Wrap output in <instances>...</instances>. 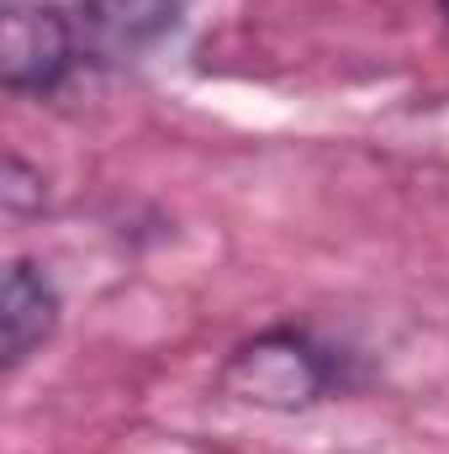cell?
<instances>
[{
    "instance_id": "4",
    "label": "cell",
    "mask_w": 449,
    "mask_h": 454,
    "mask_svg": "<svg viewBox=\"0 0 449 454\" xmlns=\"http://www.w3.org/2000/svg\"><path fill=\"white\" fill-rule=\"evenodd\" d=\"M59 323H64L59 280L48 275L43 259L16 254L5 264V280H0V364L21 370L43 343L59 333Z\"/></svg>"
},
{
    "instance_id": "3",
    "label": "cell",
    "mask_w": 449,
    "mask_h": 454,
    "mask_svg": "<svg viewBox=\"0 0 449 454\" xmlns=\"http://www.w3.org/2000/svg\"><path fill=\"white\" fill-rule=\"evenodd\" d=\"M191 0H80L75 27H80V53L85 64L122 69L154 53L180 21Z\"/></svg>"
},
{
    "instance_id": "1",
    "label": "cell",
    "mask_w": 449,
    "mask_h": 454,
    "mask_svg": "<svg viewBox=\"0 0 449 454\" xmlns=\"http://www.w3.org/2000/svg\"><path fill=\"white\" fill-rule=\"evenodd\" d=\"M349 386H354L349 354L296 323L259 328L254 339L232 343V354L217 370V391L227 402L254 407V412H280V418L312 412L318 402H328Z\"/></svg>"
},
{
    "instance_id": "2",
    "label": "cell",
    "mask_w": 449,
    "mask_h": 454,
    "mask_svg": "<svg viewBox=\"0 0 449 454\" xmlns=\"http://www.w3.org/2000/svg\"><path fill=\"white\" fill-rule=\"evenodd\" d=\"M85 64L75 11L59 0H5L0 11V85L11 96H59Z\"/></svg>"
},
{
    "instance_id": "5",
    "label": "cell",
    "mask_w": 449,
    "mask_h": 454,
    "mask_svg": "<svg viewBox=\"0 0 449 454\" xmlns=\"http://www.w3.org/2000/svg\"><path fill=\"white\" fill-rule=\"evenodd\" d=\"M0 201L11 217H32L48 207V180L43 169H32L21 153H5V185H0Z\"/></svg>"
},
{
    "instance_id": "6",
    "label": "cell",
    "mask_w": 449,
    "mask_h": 454,
    "mask_svg": "<svg viewBox=\"0 0 449 454\" xmlns=\"http://www.w3.org/2000/svg\"><path fill=\"white\" fill-rule=\"evenodd\" d=\"M439 16H445V27H449V0H439Z\"/></svg>"
}]
</instances>
